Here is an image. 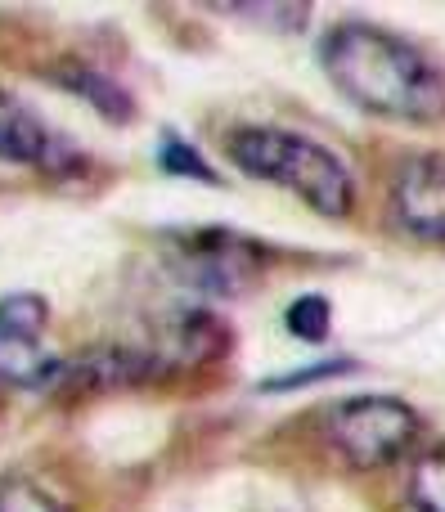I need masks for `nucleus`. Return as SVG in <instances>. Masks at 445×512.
<instances>
[{"label": "nucleus", "instance_id": "nucleus-1", "mask_svg": "<svg viewBox=\"0 0 445 512\" xmlns=\"http://www.w3.org/2000/svg\"><path fill=\"white\" fill-rule=\"evenodd\" d=\"M320 68L347 104L392 122H441L445 72L414 41L369 18H342L320 36Z\"/></svg>", "mask_w": 445, "mask_h": 512}, {"label": "nucleus", "instance_id": "nucleus-2", "mask_svg": "<svg viewBox=\"0 0 445 512\" xmlns=\"http://www.w3.org/2000/svg\"><path fill=\"white\" fill-rule=\"evenodd\" d=\"M225 158L252 180L288 189L311 212L342 221L356 207V180L329 144L288 126H239L225 140Z\"/></svg>", "mask_w": 445, "mask_h": 512}, {"label": "nucleus", "instance_id": "nucleus-3", "mask_svg": "<svg viewBox=\"0 0 445 512\" xmlns=\"http://www.w3.org/2000/svg\"><path fill=\"white\" fill-rule=\"evenodd\" d=\"M419 409L401 396H347L324 414V441L347 468L378 472L392 468L419 441Z\"/></svg>", "mask_w": 445, "mask_h": 512}, {"label": "nucleus", "instance_id": "nucleus-4", "mask_svg": "<svg viewBox=\"0 0 445 512\" xmlns=\"http://www.w3.org/2000/svg\"><path fill=\"white\" fill-rule=\"evenodd\" d=\"M162 252L176 279L207 297H239L257 288L270 265V248L252 234L203 225V230H171L162 234Z\"/></svg>", "mask_w": 445, "mask_h": 512}, {"label": "nucleus", "instance_id": "nucleus-5", "mask_svg": "<svg viewBox=\"0 0 445 512\" xmlns=\"http://www.w3.org/2000/svg\"><path fill=\"white\" fill-rule=\"evenodd\" d=\"M50 328V306L36 292H9L0 297V382L14 387H54L59 382V355L41 346Z\"/></svg>", "mask_w": 445, "mask_h": 512}, {"label": "nucleus", "instance_id": "nucleus-6", "mask_svg": "<svg viewBox=\"0 0 445 512\" xmlns=\"http://www.w3.org/2000/svg\"><path fill=\"white\" fill-rule=\"evenodd\" d=\"M0 162L36 167L45 176H72V171L86 167L77 144L59 135L32 104H23L9 90H0Z\"/></svg>", "mask_w": 445, "mask_h": 512}, {"label": "nucleus", "instance_id": "nucleus-7", "mask_svg": "<svg viewBox=\"0 0 445 512\" xmlns=\"http://www.w3.org/2000/svg\"><path fill=\"white\" fill-rule=\"evenodd\" d=\"M392 216L414 239L445 243V153H414L396 167Z\"/></svg>", "mask_w": 445, "mask_h": 512}, {"label": "nucleus", "instance_id": "nucleus-8", "mask_svg": "<svg viewBox=\"0 0 445 512\" xmlns=\"http://www.w3.org/2000/svg\"><path fill=\"white\" fill-rule=\"evenodd\" d=\"M50 81L54 86H63L68 95H77L81 104H90L104 122H113V126H122V122H135V99H131V90L122 86L117 77H108V72H99V68H90V63H63V68H54L50 72Z\"/></svg>", "mask_w": 445, "mask_h": 512}, {"label": "nucleus", "instance_id": "nucleus-9", "mask_svg": "<svg viewBox=\"0 0 445 512\" xmlns=\"http://www.w3.org/2000/svg\"><path fill=\"white\" fill-rule=\"evenodd\" d=\"M0 512H77L68 499H59L50 486H41L27 472H5L0 477Z\"/></svg>", "mask_w": 445, "mask_h": 512}, {"label": "nucleus", "instance_id": "nucleus-10", "mask_svg": "<svg viewBox=\"0 0 445 512\" xmlns=\"http://www.w3.org/2000/svg\"><path fill=\"white\" fill-rule=\"evenodd\" d=\"M410 499L419 512H445V441L419 454L410 477Z\"/></svg>", "mask_w": 445, "mask_h": 512}, {"label": "nucleus", "instance_id": "nucleus-11", "mask_svg": "<svg viewBox=\"0 0 445 512\" xmlns=\"http://www.w3.org/2000/svg\"><path fill=\"white\" fill-rule=\"evenodd\" d=\"M158 167L167 171V176H185V180H203V185H221V176L207 167V158L180 131H167L158 140Z\"/></svg>", "mask_w": 445, "mask_h": 512}, {"label": "nucleus", "instance_id": "nucleus-12", "mask_svg": "<svg viewBox=\"0 0 445 512\" xmlns=\"http://www.w3.org/2000/svg\"><path fill=\"white\" fill-rule=\"evenodd\" d=\"M284 324H288V333H293L297 342H311V346L329 342V333H333V306H329V297H320V292H311V297H297L293 306L284 310Z\"/></svg>", "mask_w": 445, "mask_h": 512}, {"label": "nucleus", "instance_id": "nucleus-13", "mask_svg": "<svg viewBox=\"0 0 445 512\" xmlns=\"http://www.w3.org/2000/svg\"><path fill=\"white\" fill-rule=\"evenodd\" d=\"M221 9L234 18H266V27H279V32H302L306 18H311V5H221Z\"/></svg>", "mask_w": 445, "mask_h": 512}, {"label": "nucleus", "instance_id": "nucleus-14", "mask_svg": "<svg viewBox=\"0 0 445 512\" xmlns=\"http://www.w3.org/2000/svg\"><path fill=\"white\" fill-rule=\"evenodd\" d=\"M356 364L351 360H324V364H311V369H293L284 373V378H270L261 391H293V387H306V382H320V378H342V373H351Z\"/></svg>", "mask_w": 445, "mask_h": 512}]
</instances>
